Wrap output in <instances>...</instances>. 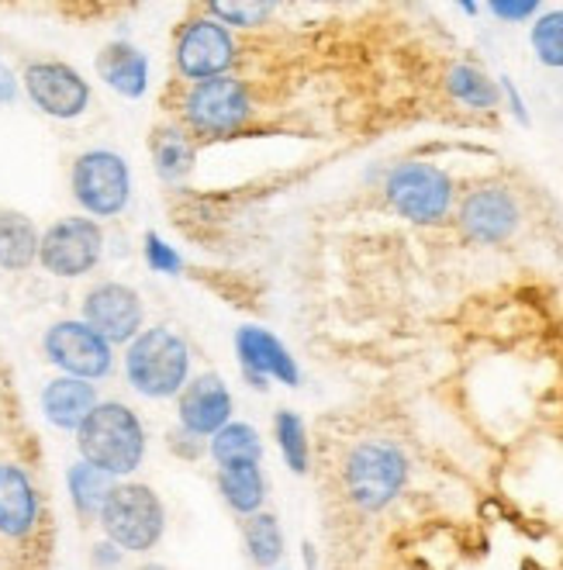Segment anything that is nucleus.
<instances>
[{
  "mask_svg": "<svg viewBox=\"0 0 563 570\" xmlns=\"http://www.w3.org/2000/svg\"><path fill=\"white\" fill-rule=\"evenodd\" d=\"M77 453L101 474L125 481L146 460V425L136 409L121 401H97V409L77 429Z\"/></svg>",
  "mask_w": 563,
  "mask_h": 570,
  "instance_id": "f257e3e1",
  "label": "nucleus"
},
{
  "mask_svg": "<svg viewBox=\"0 0 563 570\" xmlns=\"http://www.w3.org/2000/svg\"><path fill=\"white\" fill-rule=\"evenodd\" d=\"M125 377L142 397H177L190 381V350L184 335L167 325L142 328L125 346Z\"/></svg>",
  "mask_w": 563,
  "mask_h": 570,
  "instance_id": "f03ea898",
  "label": "nucleus"
},
{
  "mask_svg": "<svg viewBox=\"0 0 563 570\" xmlns=\"http://www.w3.org/2000/svg\"><path fill=\"white\" fill-rule=\"evenodd\" d=\"M97 522H101L105 540L115 543L121 553H149L167 532V509L149 484L118 481Z\"/></svg>",
  "mask_w": 563,
  "mask_h": 570,
  "instance_id": "7ed1b4c3",
  "label": "nucleus"
},
{
  "mask_svg": "<svg viewBox=\"0 0 563 570\" xmlns=\"http://www.w3.org/2000/svg\"><path fill=\"white\" fill-rule=\"evenodd\" d=\"M343 484L356 509L381 512L408 484V456L387 440H363L349 450Z\"/></svg>",
  "mask_w": 563,
  "mask_h": 570,
  "instance_id": "20e7f679",
  "label": "nucleus"
},
{
  "mask_svg": "<svg viewBox=\"0 0 563 570\" xmlns=\"http://www.w3.org/2000/svg\"><path fill=\"white\" fill-rule=\"evenodd\" d=\"M70 190L87 218H93V222L118 218L131 200L128 159L115 149L80 153L70 170Z\"/></svg>",
  "mask_w": 563,
  "mask_h": 570,
  "instance_id": "39448f33",
  "label": "nucleus"
},
{
  "mask_svg": "<svg viewBox=\"0 0 563 570\" xmlns=\"http://www.w3.org/2000/svg\"><path fill=\"white\" fill-rule=\"evenodd\" d=\"M453 180L436 163H397L384 180L387 205L412 225H439L453 208Z\"/></svg>",
  "mask_w": 563,
  "mask_h": 570,
  "instance_id": "423d86ee",
  "label": "nucleus"
},
{
  "mask_svg": "<svg viewBox=\"0 0 563 570\" xmlns=\"http://www.w3.org/2000/svg\"><path fill=\"white\" fill-rule=\"evenodd\" d=\"M105 256V228L87 215L59 218L42 232L39 243V266L52 277L77 281L97 271Z\"/></svg>",
  "mask_w": 563,
  "mask_h": 570,
  "instance_id": "0eeeda50",
  "label": "nucleus"
},
{
  "mask_svg": "<svg viewBox=\"0 0 563 570\" xmlns=\"http://www.w3.org/2000/svg\"><path fill=\"white\" fill-rule=\"evenodd\" d=\"M42 353L62 377L93 384L115 371V346L101 340L83 318L52 322L42 335Z\"/></svg>",
  "mask_w": 563,
  "mask_h": 570,
  "instance_id": "6e6552de",
  "label": "nucleus"
},
{
  "mask_svg": "<svg viewBox=\"0 0 563 570\" xmlns=\"http://www.w3.org/2000/svg\"><path fill=\"white\" fill-rule=\"evenodd\" d=\"M180 111L184 125L197 136H231L249 121L253 100L239 77H215L205 83H190Z\"/></svg>",
  "mask_w": 563,
  "mask_h": 570,
  "instance_id": "1a4fd4ad",
  "label": "nucleus"
},
{
  "mask_svg": "<svg viewBox=\"0 0 563 570\" xmlns=\"http://www.w3.org/2000/svg\"><path fill=\"white\" fill-rule=\"evenodd\" d=\"M236 39L225 24H218L211 14L190 18L180 24L177 42H174V62L177 73L190 83H205L215 77H228V70L236 66Z\"/></svg>",
  "mask_w": 563,
  "mask_h": 570,
  "instance_id": "9d476101",
  "label": "nucleus"
},
{
  "mask_svg": "<svg viewBox=\"0 0 563 570\" xmlns=\"http://www.w3.org/2000/svg\"><path fill=\"white\" fill-rule=\"evenodd\" d=\"M21 90L42 115L56 121H73L90 108V83L77 66L62 59H36L24 66Z\"/></svg>",
  "mask_w": 563,
  "mask_h": 570,
  "instance_id": "9b49d317",
  "label": "nucleus"
},
{
  "mask_svg": "<svg viewBox=\"0 0 563 570\" xmlns=\"http://www.w3.org/2000/svg\"><path fill=\"white\" fill-rule=\"evenodd\" d=\"M80 318L111 346H128L146 328V305L136 287L121 281H101L83 294Z\"/></svg>",
  "mask_w": 563,
  "mask_h": 570,
  "instance_id": "f8f14e48",
  "label": "nucleus"
},
{
  "mask_svg": "<svg viewBox=\"0 0 563 570\" xmlns=\"http://www.w3.org/2000/svg\"><path fill=\"white\" fill-rule=\"evenodd\" d=\"M456 222H460L467 239H474L481 246H502L518 232L522 208H518V200L508 187L484 184V187H474L467 197L460 200Z\"/></svg>",
  "mask_w": 563,
  "mask_h": 570,
  "instance_id": "ddd939ff",
  "label": "nucleus"
},
{
  "mask_svg": "<svg viewBox=\"0 0 563 570\" xmlns=\"http://www.w3.org/2000/svg\"><path fill=\"white\" fill-rule=\"evenodd\" d=\"M236 353H239V366L246 381L256 391H267V381H280L287 387L302 384V371H297L294 356L287 353V346L277 340L274 332L259 328V325H243L236 332Z\"/></svg>",
  "mask_w": 563,
  "mask_h": 570,
  "instance_id": "4468645a",
  "label": "nucleus"
},
{
  "mask_svg": "<svg viewBox=\"0 0 563 570\" xmlns=\"http://www.w3.org/2000/svg\"><path fill=\"white\" fill-rule=\"evenodd\" d=\"M177 422L197 440H211L218 429L231 422V391L218 374L190 377L177 394Z\"/></svg>",
  "mask_w": 563,
  "mask_h": 570,
  "instance_id": "2eb2a0df",
  "label": "nucleus"
},
{
  "mask_svg": "<svg viewBox=\"0 0 563 570\" xmlns=\"http://www.w3.org/2000/svg\"><path fill=\"white\" fill-rule=\"evenodd\" d=\"M42 519V498L36 481L24 466L0 463V535L4 540H24L36 532Z\"/></svg>",
  "mask_w": 563,
  "mask_h": 570,
  "instance_id": "dca6fc26",
  "label": "nucleus"
},
{
  "mask_svg": "<svg viewBox=\"0 0 563 570\" xmlns=\"http://www.w3.org/2000/svg\"><path fill=\"white\" fill-rule=\"evenodd\" d=\"M42 415L49 425L62 429V432H73L87 422V415L97 409V387L90 381H77V377H52L42 387Z\"/></svg>",
  "mask_w": 563,
  "mask_h": 570,
  "instance_id": "f3484780",
  "label": "nucleus"
},
{
  "mask_svg": "<svg viewBox=\"0 0 563 570\" xmlns=\"http://www.w3.org/2000/svg\"><path fill=\"white\" fill-rule=\"evenodd\" d=\"M97 77H101L115 94L139 100L149 90V56L131 42H108L97 52Z\"/></svg>",
  "mask_w": 563,
  "mask_h": 570,
  "instance_id": "a211bd4d",
  "label": "nucleus"
},
{
  "mask_svg": "<svg viewBox=\"0 0 563 570\" xmlns=\"http://www.w3.org/2000/svg\"><path fill=\"white\" fill-rule=\"evenodd\" d=\"M39 243L42 232L36 222L14 208H0V271H31L39 263Z\"/></svg>",
  "mask_w": 563,
  "mask_h": 570,
  "instance_id": "6ab92c4d",
  "label": "nucleus"
},
{
  "mask_svg": "<svg viewBox=\"0 0 563 570\" xmlns=\"http://www.w3.org/2000/svg\"><path fill=\"white\" fill-rule=\"evenodd\" d=\"M215 481H218L221 501L236 515H243V519L263 512V505H267V478H263L259 463L221 466V471L215 474Z\"/></svg>",
  "mask_w": 563,
  "mask_h": 570,
  "instance_id": "aec40b11",
  "label": "nucleus"
},
{
  "mask_svg": "<svg viewBox=\"0 0 563 570\" xmlns=\"http://www.w3.org/2000/svg\"><path fill=\"white\" fill-rule=\"evenodd\" d=\"M149 153H152V166L156 174L167 180V184H180L194 174V163H197V149L190 142V136L177 125H162L152 128V139H149Z\"/></svg>",
  "mask_w": 563,
  "mask_h": 570,
  "instance_id": "412c9836",
  "label": "nucleus"
},
{
  "mask_svg": "<svg viewBox=\"0 0 563 570\" xmlns=\"http://www.w3.org/2000/svg\"><path fill=\"white\" fill-rule=\"evenodd\" d=\"M208 456L221 466H243V463H259L263 460V440L249 422L231 419L225 429H218L208 440Z\"/></svg>",
  "mask_w": 563,
  "mask_h": 570,
  "instance_id": "4be33fe9",
  "label": "nucleus"
},
{
  "mask_svg": "<svg viewBox=\"0 0 563 570\" xmlns=\"http://www.w3.org/2000/svg\"><path fill=\"white\" fill-rule=\"evenodd\" d=\"M115 484H118L115 478L101 474L97 466H90L83 460H77L70 471H66V491H70V501H73V509H77L80 519H97V515H101V509H105V501H108Z\"/></svg>",
  "mask_w": 563,
  "mask_h": 570,
  "instance_id": "5701e85b",
  "label": "nucleus"
},
{
  "mask_svg": "<svg viewBox=\"0 0 563 570\" xmlns=\"http://www.w3.org/2000/svg\"><path fill=\"white\" fill-rule=\"evenodd\" d=\"M243 540L249 550V560L259 570H274L284 560V529L274 512H256L243 522Z\"/></svg>",
  "mask_w": 563,
  "mask_h": 570,
  "instance_id": "b1692460",
  "label": "nucleus"
},
{
  "mask_svg": "<svg viewBox=\"0 0 563 570\" xmlns=\"http://www.w3.org/2000/svg\"><path fill=\"white\" fill-rule=\"evenodd\" d=\"M446 90L460 100V105H467L474 111H491V108H498V100H502L498 83H494L484 70H477V66H471V62L450 66Z\"/></svg>",
  "mask_w": 563,
  "mask_h": 570,
  "instance_id": "393cba45",
  "label": "nucleus"
},
{
  "mask_svg": "<svg viewBox=\"0 0 563 570\" xmlns=\"http://www.w3.org/2000/svg\"><path fill=\"white\" fill-rule=\"evenodd\" d=\"M274 440H277V450H280L284 463L290 466V474L305 478L308 474V463H312L305 419L294 415V412H277L274 415Z\"/></svg>",
  "mask_w": 563,
  "mask_h": 570,
  "instance_id": "a878e982",
  "label": "nucleus"
},
{
  "mask_svg": "<svg viewBox=\"0 0 563 570\" xmlns=\"http://www.w3.org/2000/svg\"><path fill=\"white\" fill-rule=\"evenodd\" d=\"M529 42L543 66L563 70V11H543L529 28Z\"/></svg>",
  "mask_w": 563,
  "mask_h": 570,
  "instance_id": "bb28decb",
  "label": "nucleus"
},
{
  "mask_svg": "<svg viewBox=\"0 0 563 570\" xmlns=\"http://www.w3.org/2000/svg\"><path fill=\"white\" fill-rule=\"evenodd\" d=\"M208 14L225 28H259L274 14V4H267V0H231V4L215 0V4H208Z\"/></svg>",
  "mask_w": 563,
  "mask_h": 570,
  "instance_id": "cd10ccee",
  "label": "nucleus"
},
{
  "mask_svg": "<svg viewBox=\"0 0 563 570\" xmlns=\"http://www.w3.org/2000/svg\"><path fill=\"white\" fill-rule=\"evenodd\" d=\"M142 256H146V266H149V271H156V274H162V277H177V274L184 271V256H180L167 239H162V236H156V232H149V236H146Z\"/></svg>",
  "mask_w": 563,
  "mask_h": 570,
  "instance_id": "c85d7f7f",
  "label": "nucleus"
},
{
  "mask_svg": "<svg viewBox=\"0 0 563 570\" xmlns=\"http://www.w3.org/2000/svg\"><path fill=\"white\" fill-rule=\"evenodd\" d=\"M487 11L494 18H502L508 24H518V21H529V18H540L543 8L536 4V0H491Z\"/></svg>",
  "mask_w": 563,
  "mask_h": 570,
  "instance_id": "c756f323",
  "label": "nucleus"
},
{
  "mask_svg": "<svg viewBox=\"0 0 563 570\" xmlns=\"http://www.w3.org/2000/svg\"><path fill=\"white\" fill-rule=\"evenodd\" d=\"M121 560H125V553H121L115 543H108V540H101V543H97V547L90 550V563H93L97 570H118Z\"/></svg>",
  "mask_w": 563,
  "mask_h": 570,
  "instance_id": "7c9ffc66",
  "label": "nucleus"
},
{
  "mask_svg": "<svg viewBox=\"0 0 563 570\" xmlns=\"http://www.w3.org/2000/svg\"><path fill=\"white\" fill-rule=\"evenodd\" d=\"M498 90H502V97L508 100V111L515 115V121H518V125H529V111H525V100H522L518 87H515L508 77H498Z\"/></svg>",
  "mask_w": 563,
  "mask_h": 570,
  "instance_id": "2f4dec72",
  "label": "nucleus"
},
{
  "mask_svg": "<svg viewBox=\"0 0 563 570\" xmlns=\"http://www.w3.org/2000/svg\"><path fill=\"white\" fill-rule=\"evenodd\" d=\"M18 87H21V80L14 77V70H11V66H4V62H0V108L14 105V97H18Z\"/></svg>",
  "mask_w": 563,
  "mask_h": 570,
  "instance_id": "473e14b6",
  "label": "nucleus"
},
{
  "mask_svg": "<svg viewBox=\"0 0 563 570\" xmlns=\"http://www.w3.org/2000/svg\"><path fill=\"white\" fill-rule=\"evenodd\" d=\"M302 553H305V563H308V570H315V547H312V543H305V547H302Z\"/></svg>",
  "mask_w": 563,
  "mask_h": 570,
  "instance_id": "72a5a7b5",
  "label": "nucleus"
},
{
  "mask_svg": "<svg viewBox=\"0 0 563 570\" xmlns=\"http://www.w3.org/2000/svg\"><path fill=\"white\" fill-rule=\"evenodd\" d=\"M136 570H170L167 563H142V567H136Z\"/></svg>",
  "mask_w": 563,
  "mask_h": 570,
  "instance_id": "f704fd0d",
  "label": "nucleus"
},
{
  "mask_svg": "<svg viewBox=\"0 0 563 570\" xmlns=\"http://www.w3.org/2000/svg\"><path fill=\"white\" fill-rule=\"evenodd\" d=\"M460 11H463V14H477L481 8H477V4H460Z\"/></svg>",
  "mask_w": 563,
  "mask_h": 570,
  "instance_id": "c9c22d12",
  "label": "nucleus"
},
{
  "mask_svg": "<svg viewBox=\"0 0 563 570\" xmlns=\"http://www.w3.org/2000/svg\"><path fill=\"white\" fill-rule=\"evenodd\" d=\"M274 570H284V567H274Z\"/></svg>",
  "mask_w": 563,
  "mask_h": 570,
  "instance_id": "e433bc0d",
  "label": "nucleus"
}]
</instances>
